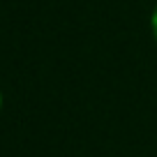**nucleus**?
<instances>
[{"label": "nucleus", "mask_w": 157, "mask_h": 157, "mask_svg": "<svg viewBox=\"0 0 157 157\" xmlns=\"http://www.w3.org/2000/svg\"><path fill=\"white\" fill-rule=\"evenodd\" d=\"M0 106H2V93H0Z\"/></svg>", "instance_id": "nucleus-2"}, {"label": "nucleus", "mask_w": 157, "mask_h": 157, "mask_svg": "<svg viewBox=\"0 0 157 157\" xmlns=\"http://www.w3.org/2000/svg\"><path fill=\"white\" fill-rule=\"evenodd\" d=\"M150 28H152V37H155V44H157V5L152 10V16H150Z\"/></svg>", "instance_id": "nucleus-1"}]
</instances>
